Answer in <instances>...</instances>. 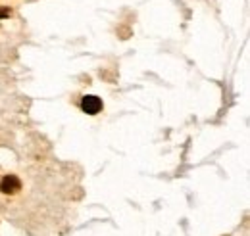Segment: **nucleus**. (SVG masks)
I'll return each instance as SVG.
<instances>
[{
    "instance_id": "1",
    "label": "nucleus",
    "mask_w": 250,
    "mask_h": 236,
    "mask_svg": "<svg viewBox=\"0 0 250 236\" xmlns=\"http://www.w3.org/2000/svg\"><path fill=\"white\" fill-rule=\"evenodd\" d=\"M0 190L4 194H16L21 190V180L16 177V175H6V177L0 180Z\"/></svg>"
},
{
    "instance_id": "2",
    "label": "nucleus",
    "mask_w": 250,
    "mask_h": 236,
    "mask_svg": "<svg viewBox=\"0 0 250 236\" xmlns=\"http://www.w3.org/2000/svg\"><path fill=\"white\" fill-rule=\"evenodd\" d=\"M81 108H83L85 114L94 116V114H98V112L102 110V102H100L98 96H85L83 102H81Z\"/></svg>"
},
{
    "instance_id": "3",
    "label": "nucleus",
    "mask_w": 250,
    "mask_h": 236,
    "mask_svg": "<svg viewBox=\"0 0 250 236\" xmlns=\"http://www.w3.org/2000/svg\"><path fill=\"white\" fill-rule=\"evenodd\" d=\"M8 16H12V12L8 8H0V18H8Z\"/></svg>"
}]
</instances>
